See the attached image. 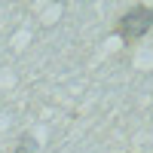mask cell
I'll use <instances>...</instances> for the list:
<instances>
[{"mask_svg":"<svg viewBox=\"0 0 153 153\" xmlns=\"http://www.w3.org/2000/svg\"><path fill=\"white\" fill-rule=\"evenodd\" d=\"M150 31H153V6H147V3H138L132 9H126L117 19V25H113V34H117L126 46L141 43Z\"/></svg>","mask_w":153,"mask_h":153,"instance_id":"1","label":"cell"},{"mask_svg":"<svg viewBox=\"0 0 153 153\" xmlns=\"http://www.w3.org/2000/svg\"><path fill=\"white\" fill-rule=\"evenodd\" d=\"M12 153H37V138H34L31 132L19 135V141H16V150H12Z\"/></svg>","mask_w":153,"mask_h":153,"instance_id":"2","label":"cell"}]
</instances>
